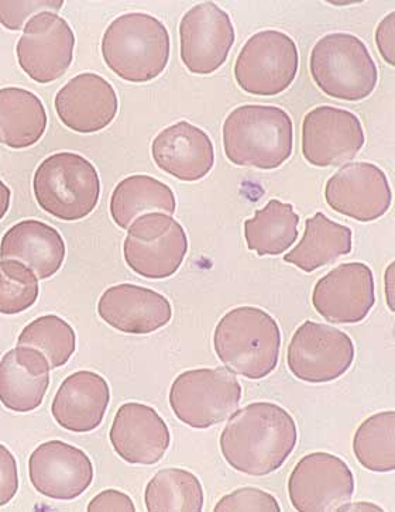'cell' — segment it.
I'll use <instances>...</instances> for the list:
<instances>
[{
  "label": "cell",
  "mask_w": 395,
  "mask_h": 512,
  "mask_svg": "<svg viewBox=\"0 0 395 512\" xmlns=\"http://www.w3.org/2000/svg\"><path fill=\"white\" fill-rule=\"evenodd\" d=\"M395 12L384 17L376 30V44L381 57L391 67H394Z\"/></svg>",
  "instance_id": "37"
},
{
  "label": "cell",
  "mask_w": 395,
  "mask_h": 512,
  "mask_svg": "<svg viewBox=\"0 0 395 512\" xmlns=\"http://www.w3.org/2000/svg\"><path fill=\"white\" fill-rule=\"evenodd\" d=\"M109 439L113 450L130 465L151 466L170 448V429L154 408L126 402L116 412Z\"/></svg>",
  "instance_id": "18"
},
{
  "label": "cell",
  "mask_w": 395,
  "mask_h": 512,
  "mask_svg": "<svg viewBox=\"0 0 395 512\" xmlns=\"http://www.w3.org/2000/svg\"><path fill=\"white\" fill-rule=\"evenodd\" d=\"M240 400L242 386L226 367L184 371L170 390L175 417L194 429H208L226 421Z\"/></svg>",
  "instance_id": "7"
},
{
  "label": "cell",
  "mask_w": 395,
  "mask_h": 512,
  "mask_svg": "<svg viewBox=\"0 0 395 512\" xmlns=\"http://www.w3.org/2000/svg\"><path fill=\"white\" fill-rule=\"evenodd\" d=\"M177 201L173 190L150 175H130L116 185L111 216L120 229H129L139 216L151 212L173 215Z\"/></svg>",
  "instance_id": "27"
},
{
  "label": "cell",
  "mask_w": 395,
  "mask_h": 512,
  "mask_svg": "<svg viewBox=\"0 0 395 512\" xmlns=\"http://www.w3.org/2000/svg\"><path fill=\"white\" fill-rule=\"evenodd\" d=\"M102 56L109 70L135 84L153 81L170 60V33L163 22L147 13L116 17L102 39Z\"/></svg>",
  "instance_id": "4"
},
{
  "label": "cell",
  "mask_w": 395,
  "mask_h": 512,
  "mask_svg": "<svg viewBox=\"0 0 395 512\" xmlns=\"http://www.w3.org/2000/svg\"><path fill=\"white\" fill-rule=\"evenodd\" d=\"M362 122L345 109L318 106L302 122V154L315 167H339L364 146Z\"/></svg>",
  "instance_id": "14"
},
{
  "label": "cell",
  "mask_w": 395,
  "mask_h": 512,
  "mask_svg": "<svg viewBox=\"0 0 395 512\" xmlns=\"http://www.w3.org/2000/svg\"><path fill=\"white\" fill-rule=\"evenodd\" d=\"M326 204L340 215L369 223L386 215L393 194L387 175L372 163H350L329 178Z\"/></svg>",
  "instance_id": "16"
},
{
  "label": "cell",
  "mask_w": 395,
  "mask_h": 512,
  "mask_svg": "<svg viewBox=\"0 0 395 512\" xmlns=\"http://www.w3.org/2000/svg\"><path fill=\"white\" fill-rule=\"evenodd\" d=\"M54 105L63 125L81 134L106 129L119 111L118 95L111 82L94 72H84L68 81Z\"/></svg>",
  "instance_id": "19"
},
{
  "label": "cell",
  "mask_w": 395,
  "mask_h": 512,
  "mask_svg": "<svg viewBox=\"0 0 395 512\" xmlns=\"http://www.w3.org/2000/svg\"><path fill=\"white\" fill-rule=\"evenodd\" d=\"M39 278L17 260L0 261V314L17 315L39 298Z\"/></svg>",
  "instance_id": "32"
},
{
  "label": "cell",
  "mask_w": 395,
  "mask_h": 512,
  "mask_svg": "<svg viewBox=\"0 0 395 512\" xmlns=\"http://www.w3.org/2000/svg\"><path fill=\"white\" fill-rule=\"evenodd\" d=\"M362 512V511H376L383 512V508H380L379 505L372 503H346L339 508V512Z\"/></svg>",
  "instance_id": "38"
},
{
  "label": "cell",
  "mask_w": 395,
  "mask_h": 512,
  "mask_svg": "<svg viewBox=\"0 0 395 512\" xmlns=\"http://www.w3.org/2000/svg\"><path fill=\"white\" fill-rule=\"evenodd\" d=\"M63 0H23L3 2L0 0V24L8 30H22L32 17L43 12L56 13L63 8Z\"/></svg>",
  "instance_id": "34"
},
{
  "label": "cell",
  "mask_w": 395,
  "mask_h": 512,
  "mask_svg": "<svg viewBox=\"0 0 395 512\" xmlns=\"http://www.w3.org/2000/svg\"><path fill=\"white\" fill-rule=\"evenodd\" d=\"M298 225L300 216L293 205L271 199L253 219L245 222L247 249L260 257L280 256L297 240Z\"/></svg>",
  "instance_id": "28"
},
{
  "label": "cell",
  "mask_w": 395,
  "mask_h": 512,
  "mask_svg": "<svg viewBox=\"0 0 395 512\" xmlns=\"http://www.w3.org/2000/svg\"><path fill=\"white\" fill-rule=\"evenodd\" d=\"M376 304L372 268L359 261L340 264L315 284L312 305L326 321L355 325Z\"/></svg>",
  "instance_id": "15"
},
{
  "label": "cell",
  "mask_w": 395,
  "mask_h": 512,
  "mask_svg": "<svg viewBox=\"0 0 395 512\" xmlns=\"http://www.w3.org/2000/svg\"><path fill=\"white\" fill-rule=\"evenodd\" d=\"M309 70L325 95L340 101L359 102L373 94L379 71L366 44L348 33H332L315 44Z\"/></svg>",
  "instance_id": "6"
},
{
  "label": "cell",
  "mask_w": 395,
  "mask_h": 512,
  "mask_svg": "<svg viewBox=\"0 0 395 512\" xmlns=\"http://www.w3.org/2000/svg\"><path fill=\"white\" fill-rule=\"evenodd\" d=\"M355 477L350 467L332 453L302 457L288 479V496L300 512H332L352 500Z\"/></svg>",
  "instance_id": "11"
},
{
  "label": "cell",
  "mask_w": 395,
  "mask_h": 512,
  "mask_svg": "<svg viewBox=\"0 0 395 512\" xmlns=\"http://www.w3.org/2000/svg\"><path fill=\"white\" fill-rule=\"evenodd\" d=\"M154 163L177 180L197 182L215 166V149L208 134L187 120L166 127L151 144Z\"/></svg>",
  "instance_id": "21"
},
{
  "label": "cell",
  "mask_w": 395,
  "mask_h": 512,
  "mask_svg": "<svg viewBox=\"0 0 395 512\" xmlns=\"http://www.w3.org/2000/svg\"><path fill=\"white\" fill-rule=\"evenodd\" d=\"M280 347V326L264 309L237 307L216 325V356L226 369L246 379L270 376L276 370Z\"/></svg>",
  "instance_id": "3"
},
{
  "label": "cell",
  "mask_w": 395,
  "mask_h": 512,
  "mask_svg": "<svg viewBox=\"0 0 395 512\" xmlns=\"http://www.w3.org/2000/svg\"><path fill=\"white\" fill-rule=\"evenodd\" d=\"M353 362V340L345 332L324 323H302L287 349L288 369L305 383H332L345 376Z\"/></svg>",
  "instance_id": "10"
},
{
  "label": "cell",
  "mask_w": 395,
  "mask_h": 512,
  "mask_svg": "<svg viewBox=\"0 0 395 512\" xmlns=\"http://www.w3.org/2000/svg\"><path fill=\"white\" fill-rule=\"evenodd\" d=\"M17 346L33 347L46 356L50 369L70 362L77 347V336L67 321L57 315L40 316L20 333Z\"/></svg>",
  "instance_id": "31"
},
{
  "label": "cell",
  "mask_w": 395,
  "mask_h": 512,
  "mask_svg": "<svg viewBox=\"0 0 395 512\" xmlns=\"http://www.w3.org/2000/svg\"><path fill=\"white\" fill-rule=\"evenodd\" d=\"M33 191L43 211L61 221L75 222L94 212L101 195V181L87 158L57 153L37 167Z\"/></svg>",
  "instance_id": "5"
},
{
  "label": "cell",
  "mask_w": 395,
  "mask_h": 512,
  "mask_svg": "<svg viewBox=\"0 0 395 512\" xmlns=\"http://www.w3.org/2000/svg\"><path fill=\"white\" fill-rule=\"evenodd\" d=\"M19 490L16 457L0 443V508L8 505Z\"/></svg>",
  "instance_id": "35"
},
{
  "label": "cell",
  "mask_w": 395,
  "mask_h": 512,
  "mask_svg": "<svg viewBox=\"0 0 395 512\" xmlns=\"http://www.w3.org/2000/svg\"><path fill=\"white\" fill-rule=\"evenodd\" d=\"M10 198H12V192H10L8 185L0 180V221L5 218L9 211Z\"/></svg>",
  "instance_id": "39"
},
{
  "label": "cell",
  "mask_w": 395,
  "mask_h": 512,
  "mask_svg": "<svg viewBox=\"0 0 395 512\" xmlns=\"http://www.w3.org/2000/svg\"><path fill=\"white\" fill-rule=\"evenodd\" d=\"M393 271H394V263L390 264L386 273V283H387V301L388 305H390L391 311H394L393 298H391V292H393V288H391V280H393Z\"/></svg>",
  "instance_id": "40"
},
{
  "label": "cell",
  "mask_w": 395,
  "mask_h": 512,
  "mask_svg": "<svg viewBox=\"0 0 395 512\" xmlns=\"http://www.w3.org/2000/svg\"><path fill=\"white\" fill-rule=\"evenodd\" d=\"M297 442L293 415L274 402H252L233 412L219 439L226 463L254 477L277 472Z\"/></svg>",
  "instance_id": "1"
},
{
  "label": "cell",
  "mask_w": 395,
  "mask_h": 512,
  "mask_svg": "<svg viewBox=\"0 0 395 512\" xmlns=\"http://www.w3.org/2000/svg\"><path fill=\"white\" fill-rule=\"evenodd\" d=\"M34 489L53 500L70 501L84 494L94 480V465L84 450L61 441L41 443L29 459Z\"/></svg>",
  "instance_id": "17"
},
{
  "label": "cell",
  "mask_w": 395,
  "mask_h": 512,
  "mask_svg": "<svg viewBox=\"0 0 395 512\" xmlns=\"http://www.w3.org/2000/svg\"><path fill=\"white\" fill-rule=\"evenodd\" d=\"M222 134L223 150L235 166L274 170L293 154V120L277 106H239L229 113Z\"/></svg>",
  "instance_id": "2"
},
{
  "label": "cell",
  "mask_w": 395,
  "mask_h": 512,
  "mask_svg": "<svg viewBox=\"0 0 395 512\" xmlns=\"http://www.w3.org/2000/svg\"><path fill=\"white\" fill-rule=\"evenodd\" d=\"M215 512H281L276 498L267 491L243 487L222 497L215 505Z\"/></svg>",
  "instance_id": "33"
},
{
  "label": "cell",
  "mask_w": 395,
  "mask_h": 512,
  "mask_svg": "<svg viewBox=\"0 0 395 512\" xmlns=\"http://www.w3.org/2000/svg\"><path fill=\"white\" fill-rule=\"evenodd\" d=\"M111 402V388L101 374L81 370L61 384L51 412L61 428L87 434L102 424Z\"/></svg>",
  "instance_id": "22"
},
{
  "label": "cell",
  "mask_w": 395,
  "mask_h": 512,
  "mask_svg": "<svg viewBox=\"0 0 395 512\" xmlns=\"http://www.w3.org/2000/svg\"><path fill=\"white\" fill-rule=\"evenodd\" d=\"M188 252L184 228L167 213L139 216L123 245L127 266L147 280H166L180 270Z\"/></svg>",
  "instance_id": "8"
},
{
  "label": "cell",
  "mask_w": 395,
  "mask_h": 512,
  "mask_svg": "<svg viewBox=\"0 0 395 512\" xmlns=\"http://www.w3.org/2000/svg\"><path fill=\"white\" fill-rule=\"evenodd\" d=\"M233 44L232 20L216 3H199L182 17L181 60L192 74H214L228 60Z\"/></svg>",
  "instance_id": "13"
},
{
  "label": "cell",
  "mask_w": 395,
  "mask_h": 512,
  "mask_svg": "<svg viewBox=\"0 0 395 512\" xmlns=\"http://www.w3.org/2000/svg\"><path fill=\"white\" fill-rule=\"evenodd\" d=\"M300 56L295 41L278 30L254 34L240 50L235 64L237 85L250 95L276 96L297 77Z\"/></svg>",
  "instance_id": "9"
},
{
  "label": "cell",
  "mask_w": 395,
  "mask_h": 512,
  "mask_svg": "<svg viewBox=\"0 0 395 512\" xmlns=\"http://www.w3.org/2000/svg\"><path fill=\"white\" fill-rule=\"evenodd\" d=\"M2 260H17L30 268L39 280L60 271L65 259V243L57 229L41 221L17 222L0 242Z\"/></svg>",
  "instance_id": "24"
},
{
  "label": "cell",
  "mask_w": 395,
  "mask_h": 512,
  "mask_svg": "<svg viewBox=\"0 0 395 512\" xmlns=\"http://www.w3.org/2000/svg\"><path fill=\"white\" fill-rule=\"evenodd\" d=\"M353 233L348 226L339 225L324 213L318 212L305 222L301 242L285 254V263L294 264L304 273H314L342 256L352 253Z\"/></svg>",
  "instance_id": "25"
},
{
  "label": "cell",
  "mask_w": 395,
  "mask_h": 512,
  "mask_svg": "<svg viewBox=\"0 0 395 512\" xmlns=\"http://www.w3.org/2000/svg\"><path fill=\"white\" fill-rule=\"evenodd\" d=\"M357 462L376 473L395 469V412L384 411L366 419L353 438Z\"/></svg>",
  "instance_id": "30"
},
{
  "label": "cell",
  "mask_w": 395,
  "mask_h": 512,
  "mask_svg": "<svg viewBox=\"0 0 395 512\" xmlns=\"http://www.w3.org/2000/svg\"><path fill=\"white\" fill-rule=\"evenodd\" d=\"M102 321L116 331L147 335L170 323L173 308L164 295L135 284H118L103 292L98 302Z\"/></svg>",
  "instance_id": "20"
},
{
  "label": "cell",
  "mask_w": 395,
  "mask_h": 512,
  "mask_svg": "<svg viewBox=\"0 0 395 512\" xmlns=\"http://www.w3.org/2000/svg\"><path fill=\"white\" fill-rule=\"evenodd\" d=\"M89 512H135L132 498L118 490L99 493L88 505Z\"/></svg>",
  "instance_id": "36"
},
{
  "label": "cell",
  "mask_w": 395,
  "mask_h": 512,
  "mask_svg": "<svg viewBox=\"0 0 395 512\" xmlns=\"http://www.w3.org/2000/svg\"><path fill=\"white\" fill-rule=\"evenodd\" d=\"M47 129V113L39 96L27 89H0V143L22 150L39 142Z\"/></svg>",
  "instance_id": "26"
},
{
  "label": "cell",
  "mask_w": 395,
  "mask_h": 512,
  "mask_svg": "<svg viewBox=\"0 0 395 512\" xmlns=\"http://www.w3.org/2000/svg\"><path fill=\"white\" fill-rule=\"evenodd\" d=\"M75 36L70 24L53 12L32 17L23 29L16 54L20 68L39 84L63 77L74 60Z\"/></svg>",
  "instance_id": "12"
},
{
  "label": "cell",
  "mask_w": 395,
  "mask_h": 512,
  "mask_svg": "<svg viewBox=\"0 0 395 512\" xmlns=\"http://www.w3.org/2000/svg\"><path fill=\"white\" fill-rule=\"evenodd\" d=\"M50 364L40 350L17 346L0 360V402L10 411L37 410L50 387Z\"/></svg>",
  "instance_id": "23"
},
{
  "label": "cell",
  "mask_w": 395,
  "mask_h": 512,
  "mask_svg": "<svg viewBox=\"0 0 395 512\" xmlns=\"http://www.w3.org/2000/svg\"><path fill=\"white\" fill-rule=\"evenodd\" d=\"M204 487L198 477L184 469H164L154 474L144 494L149 512H201Z\"/></svg>",
  "instance_id": "29"
}]
</instances>
